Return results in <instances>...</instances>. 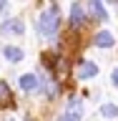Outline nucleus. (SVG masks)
Wrapping results in <instances>:
<instances>
[{
	"label": "nucleus",
	"instance_id": "obj_1",
	"mask_svg": "<svg viewBox=\"0 0 118 121\" xmlns=\"http://www.w3.org/2000/svg\"><path fill=\"white\" fill-rule=\"evenodd\" d=\"M58 18H60V13H58V8H55V5L48 8V10H43L40 18H38V23H35V25H38V33L53 38V35H55V30H58Z\"/></svg>",
	"mask_w": 118,
	"mask_h": 121
},
{
	"label": "nucleus",
	"instance_id": "obj_2",
	"mask_svg": "<svg viewBox=\"0 0 118 121\" xmlns=\"http://www.w3.org/2000/svg\"><path fill=\"white\" fill-rule=\"evenodd\" d=\"M23 30H25L23 20L13 18V20H5V23H3V28H0V33H3V35H10V33H15V35H20Z\"/></svg>",
	"mask_w": 118,
	"mask_h": 121
},
{
	"label": "nucleus",
	"instance_id": "obj_3",
	"mask_svg": "<svg viewBox=\"0 0 118 121\" xmlns=\"http://www.w3.org/2000/svg\"><path fill=\"white\" fill-rule=\"evenodd\" d=\"M83 20H85V10L81 8V3H73L70 5V25L73 28H81Z\"/></svg>",
	"mask_w": 118,
	"mask_h": 121
},
{
	"label": "nucleus",
	"instance_id": "obj_4",
	"mask_svg": "<svg viewBox=\"0 0 118 121\" xmlns=\"http://www.w3.org/2000/svg\"><path fill=\"white\" fill-rule=\"evenodd\" d=\"M88 10H90V18H93V20H106V18H108L106 8L101 5V0H88Z\"/></svg>",
	"mask_w": 118,
	"mask_h": 121
},
{
	"label": "nucleus",
	"instance_id": "obj_5",
	"mask_svg": "<svg viewBox=\"0 0 118 121\" xmlns=\"http://www.w3.org/2000/svg\"><path fill=\"white\" fill-rule=\"evenodd\" d=\"M96 73H98V66L90 63V60H83L81 66H78V78H81V81L83 78H93Z\"/></svg>",
	"mask_w": 118,
	"mask_h": 121
},
{
	"label": "nucleus",
	"instance_id": "obj_6",
	"mask_svg": "<svg viewBox=\"0 0 118 121\" xmlns=\"http://www.w3.org/2000/svg\"><path fill=\"white\" fill-rule=\"evenodd\" d=\"M93 43H96L98 48H111V45H113V35H111V33H106V30H103V33H96Z\"/></svg>",
	"mask_w": 118,
	"mask_h": 121
},
{
	"label": "nucleus",
	"instance_id": "obj_7",
	"mask_svg": "<svg viewBox=\"0 0 118 121\" xmlns=\"http://www.w3.org/2000/svg\"><path fill=\"white\" fill-rule=\"evenodd\" d=\"M3 56H5L8 60H13V63L23 60V51H20V48H15V45H5V48H3Z\"/></svg>",
	"mask_w": 118,
	"mask_h": 121
},
{
	"label": "nucleus",
	"instance_id": "obj_8",
	"mask_svg": "<svg viewBox=\"0 0 118 121\" xmlns=\"http://www.w3.org/2000/svg\"><path fill=\"white\" fill-rule=\"evenodd\" d=\"M0 106H13V93L5 81H0Z\"/></svg>",
	"mask_w": 118,
	"mask_h": 121
},
{
	"label": "nucleus",
	"instance_id": "obj_9",
	"mask_svg": "<svg viewBox=\"0 0 118 121\" xmlns=\"http://www.w3.org/2000/svg\"><path fill=\"white\" fill-rule=\"evenodd\" d=\"M38 86V78L33 73H25V76H20V88L23 91H33Z\"/></svg>",
	"mask_w": 118,
	"mask_h": 121
},
{
	"label": "nucleus",
	"instance_id": "obj_10",
	"mask_svg": "<svg viewBox=\"0 0 118 121\" xmlns=\"http://www.w3.org/2000/svg\"><path fill=\"white\" fill-rule=\"evenodd\" d=\"M68 113H73V116H78V119H81V113H83V104L78 101V98H73V101L68 104Z\"/></svg>",
	"mask_w": 118,
	"mask_h": 121
},
{
	"label": "nucleus",
	"instance_id": "obj_11",
	"mask_svg": "<svg viewBox=\"0 0 118 121\" xmlns=\"http://www.w3.org/2000/svg\"><path fill=\"white\" fill-rule=\"evenodd\" d=\"M101 113H103L106 119H113V116H118V106H113V104H103V106H101Z\"/></svg>",
	"mask_w": 118,
	"mask_h": 121
},
{
	"label": "nucleus",
	"instance_id": "obj_12",
	"mask_svg": "<svg viewBox=\"0 0 118 121\" xmlns=\"http://www.w3.org/2000/svg\"><path fill=\"white\" fill-rule=\"evenodd\" d=\"M60 121H81V119H78V116H73V113H63V116H60Z\"/></svg>",
	"mask_w": 118,
	"mask_h": 121
},
{
	"label": "nucleus",
	"instance_id": "obj_13",
	"mask_svg": "<svg viewBox=\"0 0 118 121\" xmlns=\"http://www.w3.org/2000/svg\"><path fill=\"white\" fill-rule=\"evenodd\" d=\"M113 83H116V86H118V68H116V71H113Z\"/></svg>",
	"mask_w": 118,
	"mask_h": 121
},
{
	"label": "nucleus",
	"instance_id": "obj_14",
	"mask_svg": "<svg viewBox=\"0 0 118 121\" xmlns=\"http://www.w3.org/2000/svg\"><path fill=\"white\" fill-rule=\"evenodd\" d=\"M3 8H5V0H0V10H3Z\"/></svg>",
	"mask_w": 118,
	"mask_h": 121
}]
</instances>
